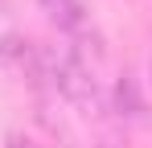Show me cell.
<instances>
[{"label":"cell","instance_id":"4","mask_svg":"<svg viewBox=\"0 0 152 148\" xmlns=\"http://www.w3.org/2000/svg\"><path fill=\"white\" fill-rule=\"evenodd\" d=\"M148 74H152V66H148Z\"/></svg>","mask_w":152,"mask_h":148},{"label":"cell","instance_id":"2","mask_svg":"<svg viewBox=\"0 0 152 148\" xmlns=\"http://www.w3.org/2000/svg\"><path fill=\"white\" fill-rule=\"evenodd\" d=\"M115 111H119V115H127V119H140V115H144V99H140L136 82H132L127 74L115 82Z\"/></svg>","mask_w":152,"mask_h":148},{"label":"cell","instance_id":"1","mask_svg":"<svg viewBox=\"0 0 152 148\" xmlns=\"http://www.w3.org/2000/svg\"><path fill=\"white\" fill-rule=\"evenodd\" d=\"M41 8H45V12H50L66 33L86 29V12H82V4H78V0H41Z\"/></svg>","mask_w":152,"mask_h":148},{"label":"cell","instance_id":"3","mask_svg":"<svg viewBox=\"0 0 152 148\" xmlns=\"http://www.w3.org/2000/svg\"><path fill=\"white\" fill-rule=\"evenodd\" d=\"M8 148H41V144L29 140V136H21V132H12V136H8Z\"/></svg>","mask_w":152,"mask_h":148}]
</instances>
